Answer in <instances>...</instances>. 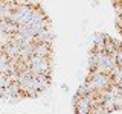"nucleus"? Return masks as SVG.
Returning a JSON list of instances; mask_svg holds the SVG:
<instances>
[{
	"label": "nucleus",
	"instance_id": "1",
	"mask_svg": "<svg viewBox=\"0 0 122 114\" xmlns=\"http://www.w3.org/2000/svg\"><path fill=\"white\" fill-rule=\"evenodd\" d=\"M73 106H75L76 114H90V109H92L89 100H87L86 97H79V96H75Z\"/></svg>",
	"mask_w": 122,
	"mask_h": 114
},
{
	"label": "nucleus",
	"instance_id": "2",
	"mask_svg": "<svg viewBox=\"0 0 122 114\" xmlns=\"http://www.w3.org/2000/svg\"><path fill=\"white\" fill-rule=\"evenodd\" d=\"M90 114H107V111L104 109L102 105H95L93 108L90 109Z\"/></svg>",
	"mask_w": 122,
	"mask_h": 114
},
{
	"label": "nucleus",
	"instance_id": "3",
	"mask_svg": "<svg viewBox=\"0 0 122 114\" xmlns=\"http://www.w3.org/2000/svg\"><path fill=\"white\" fill-rule=\"evenodd\" d=\"M114 59H116V64H117V66H122V46L117 49V52L114 53Z\"/></svg>",
	"mask_w": 122,
	"mask_h": 114
}]
</instances>
